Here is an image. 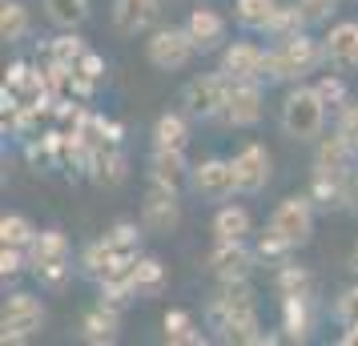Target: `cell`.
<instances>
[{"mask_svg": "<svg viewBox=\"0 0 358 346\" xmlns=\"http://www.w3.org/2000/svg\"><path fill=\"white\" fill-rule=\"evenodd\" d=\"M206 326L213 330L217 343L229 346H258L262 338V318H258V298L250 278L242 282H217V290L206 302Z\"/></svg>", "mask_w": 358, "mask_h": 346, "instance_id": "cell-1", "label": "cell"}, {"mask_svg": "<svg viewBox=\"0 0 358 346\" xmlns=\"http://www.w3.org/2000/svg\"><path fill=\"white\" fill-rule=\"evenodd\" d=\"M326 113H330V105H326L322 93L314 89V81H298V85H290L286 97H282L278 125H282V133H286L290 141L314 145L326 133Z\"/></svg>", "mask_w": 358, "mask_h": 346, "instance_id": "cell-2", "label": "cell"}, {"mask_svg": "<svg viewBox=\"0 0 358 346\" xmlns=\"http://www.w3.org/2000/svg\"><path fill=\"white\" fill-rule=\"evenodd\" d=\"M318 65H326L322 41H314L310 33L282 36V41H274V45L266 49V81H274V85L306 81Z\"/></svg>", "mask_w": 358, "mask_h": 346, "instance_id": "cell-3", "label": "cell"}, {"mask_svg": "<svg viewBox=\"0 0 358 346\" xmlns=\"http://www.w3.org/2000/svg\"><path fill=\"white\" fill-rule=\"evenodd\" d=\"M29 270L45 290H61L73 274V242L65 230H41L29 246Z\"/></svg>", "mask_w": 358, "mask_h": 346, "instance_id": "cell-4", "label": "cell"}, {"mask_svg": "<svg viewBox=\"0 0 358 346\" xmlns=\"http://www.w3.org/2000/svg\"><path fill=\"white\" fill-rule=\"evenodd\" d=\"M49 322V310L45 302L29 290H17V294L4 298V310H0V343L4 346H24L41 338V330Z\"/></svg>", "mask_w": 358, "mask_h": 346, "instance_id": "cell-5", "label": "cell"}, {"mask_svg": "<svg viewBox=\"0 0 358 346\" xmlns=\"http://www.w3.org/2000/svg\"><path fill=\"white\" fill-rule=\"evenodd\" d=\"M229 77L217 69V73H197L181 85V109L194 117V121H222L229 101Z\"/></svg>", "mask_w": 358, "mask_h": 346, "instance_id": "cell-6", "label": "cell"}, {"mask_svg": "<svg viewBox=\"0 0 358 346\" xmlns=\"http://www.w3.org/2000/svg\"><path fill=\"white\" fill-rule=\"evenodd\" d=\"M194 57H197V45H194V36L185 33V24L153 29L145 41V61L157 73H181V69H189Z\"/></svg>", "mask_w": 358, "mask_h": 346, "instance_id": "cell-7", "label": "cell"}, {"mask_svg": "<svg viewBox=\"0 0 358 346\" xmlns=\"http://www.w3.org/2000/svg\"><path fill=\"white\" fill-rule=\"evenodd\" d=\"M314 201L306 198V194H290V198H282L274 206V214H270V222H266V230L278 233L282 242L290 250H302L314 238Z\"/></svg>", "mask_w": 358, "mask_h": 346, "instance_id": "cell-8", "label": "cell"}, {"mask_svg": "<svg viewBox=\"0 0 358 346\" xmlns=\"http://www.w3.org/2000/svg\"><path fill=\"white\" fill-rule=\"evenodd\" d=\"M189 189L210 206H226L238 194V178H234V161L229 157H201L189 169Z\"/></svg>", "mask_w": 358, "mask_h": 346, "instance_id": "cell-9", "label": "cell"}, {"mask_svg": "<svg viewBox=\"0 0 358 346\" xmlns=\"http://www.w3.org/2000/svg\"><path fill=\"white\" fill-rule=\"evenodd\" d=\"M229 161H234V178H238V194L242 198H254V194H262L270 185L274 157H270V149L262 145V141H245Z\"/></svg>", "mask_w": 358, "mask_h": 346, "instance_id": "cell-10", "label": "cell"}, {"mask_svg": "<svg viewBox=\"0 0 358 346\" xmlns=\"http://www.w3.org/2000/svg\"><path fill=\"white\" fill-rule=\"evenodd\" d=\"M258 250L250 246V238L245 242H213V250L206 254V266H210V274L217 282H242L254 274V266H258Z\"/></svg>", "mask_w": 358, "mask_h": 346, "instance_id": "cell-11", "label": "cell"}, {"mask_svg": "<svg viewBox=\"0 0 358 346\" xmlns=\"http://www.w3.org/2000/svg\"><path fill=\"white\" fill-rule=\"evenodd\" d=\"M181 189L169 185H149L145 201H141V226L145 233H173L181 226Z\"/></svg>", "mask_w": 358, "mask_h": 346, "instance_id": "cell-12", "label": "cell"}, {"mask_svg": "<svg viewBox=\"0 0 358 346\" xmlns=\"http://www.w3.org/2000/svg\"><path fill=\"white\" fill-rule=\"evenodd\" d=\"M262 109H266L262 81H234L229 85V101H226V113H222V125H229V129H254L262 121Z\"/></svg>", "mask_w": 358, "mask_h": 346, "instance_id": "cell-13", "label": "cell"}, {"mask_svg": "<svg viewBox=\"0 0 358 346\" xmlns=\"http://www.w3.org/2000/svg\"><path fill=\"white\" fill-rule=\"evenodd\" d=\"M217 69L229 81H262L266 77V49L258 41H226L217 57Z\"/></svg>", "mask_w": 358, "mask_h": 346, "instance_id": "cell-14", "label": "cell"}, {"mask_svg": "<svg viewBox=\"0 0 358 346\" xmlns=\"http://www.w3.org/2000/svg\"><path fill=\"white\" fill-rule=\"evenodd\" d=\"M322 57L326 69L355 73L358 69V20H334L322 36Z\"/></svg>", "mask_w": 358, "mask_h": 346, "instance_id": "cell-15", "label": "cell"}, {"mask_svg": "<svg viewBox=\"0 0 358 346\" xmlns=\"http://www.w3.org/2000/svg\"><path fill=\"white\" fill-rule=\"evenodd\" d=\"M185 33L194 36L197 52H222L226 49V36H229V24H226V17H222L217 8L197 4L194 13L185 17Z\"/></svg>", "mask_w": 358, "mask_h": 346, "instance_id": "cell-16", "label": "cell"}, {"mask_svg": "<svg viewBox=\"0 0 358 346\" xmlns=\"http://www.w3.org/2000/svg\"><path fill=\"white\" fill-rule=\"evenodd\" d=\"M162 0H113V29L121 36H141L157 29Z\"/></svg>", "mask_w": 358, "mask_h": 346, "instance_id": "cell-17", "label": "cell"}, {"mask_svg": "<svg viewBox=\"0 0 358 346\" xmlns=\"http://www.w3.org/2000/svg\"><path fill=\"white\" fill-rule=\"evenodd\" d=\"M81 343L89 346H113L121 338V306H109V302H97V306H89L81 314Z\"/></svg>", "mask_w": 358, "mask_h": 346, "instance_id": "cell-18", "label": "cell"}, {"mask_svg": "<svg viewBox=\"0 0 358 346\" xmlns=\"http://www.w3.org/2000/svg\"><path fill=\"white\" fill-rule=\"evenodd\" d=\"M282 338L286 343H310L314 334V294H286L282 298Z\"/></svg>", "mask_w": 358, "mask_h": 346, "instance_id": "cell-19", "label": "cell"}, {"mask_svg": "<svg viewBox=\"0 0 358 346\" xmlns=\"http://www.w3.org/2000/svg\"><path fill=\"white\" fill-rule=\"evenodd\" d=\"M189 169L194 165L185 161V149H162L153 145V153H149V185H169V189H181V185L189 182Z\"/></svg>", "mask_w": 358, "mask_h": 346, "instance_id": "cell-20", "label": "cell"}, {"mask_svg": "<svg viewBox=\"0 0 358 346\" xmlns=\"http://www.w3.org/2000/svg\"><path fill=\"white\" fill-rule=\"evenodd\" d=\"M346 178L350 173H338V169H310V185L306 198L318 206V210H346Z\"/></svg>", "mask_w": 358, "mask_h": 346, "instance_id": "cell-21", "label": "cell"}, {"mask_svg": "<svg viewBox=\"0 0 358 346\" xmlns=\"http://www.w3.org/2000/svg\"><path fill=\"white\" fill-rule=\"evenodd\" d=\"M89 178L101 185V189H117V185L129 178V161H125V153L109 141V145H97L93 153H89Z\"/></svg>", "mask_w": 358, "mask_h": 346, "instance_id": "cell-22", "label": "cell"}, {"mask_svg": "<svg viewBox=\"0 0 358 346\" xmlns=\"http://www.w3.org/2000/svg\"><path fill=\"white\" fill-rule=\"evenodd\" d=\"M358 161V145L355 141H346L338 129L322 133L318 141H314V165L318 169H338V173H350Z\"/></svg>", "mask_w": 358, "mask_h": 346, "instance_id": "cell-23", "label": "cell"}, {"mask_svg": "<svg viewBox=\"0 0 358 346\" xmlns=\"http://www.w3.org/2000/svg\"><path fill=\"white\" fill-rule=\"evenodd\" d=\"M210 233H213V242H245L254 233V217H250L245 206L226 201V206H217V214L210 222Z\"/></svg>", "mask_w": 358, "mask_h": 346, "instance_id": "cell-24", "label": "cell"}, {"mask_svg": "<svg viewBox=\"0 0 358 346\" xmlns=\"http://www.w3.org/2000/svg\"><path fill=\"white\" fill-rule=\"evenodd\" d=\"M133 286H137V298H162L165 286H169V270H165L162 258L141 254L133 262Z\"/></svg>", "mask_w": 358, "mask_h": 346, "instance_id": "cell-25", "label": "cell"}, {"mask_svg": "<svg viewBox=\"0 0 358 346\" xmlns=\"http://www.w3.org/2000/svg\"><path fill=\"white\" fill-rule=\"evenodd\" d=\"M162 326H165V343L169 346H206L210 343V334L197 326V318L189 310H169L162 318Z\"/></svg>", "mask_w": 358, "mask_h": 346, "instance_id": "cell-26", "label": "cell"}, {"mask_svg": "<svg viewBox=\"0 0 358 346\" xmlns=\"http://www.w3.org/2000/svg\"><path fill=\"white\" fill-rule=\"evenodd\" d=\"M189 121L194 117L185 113V109H178V113H162L157 121H153V145L162 149H189Z\"/></svg>", "mask_w": 358, "mask_h": 346, "instance_id": "cell-27", "label": "cell"}, {"mask_svg": "<svg viewBox=\"0 0 358 346\" xmlns=\"http://www.w3.org/2000/svg\"><path fill=\"white\" fill-rule=\"evenodd\" d=\"M278 13V0H234V24L242 33H266Z\"/></svg>", "mask_w": 358, "mask_h": 346, "instance_id": "cell-28", "label": "cell"}, {"mask_svg": "<svg viewBox=\"0 0 358 346\" xmlns=\"http://www.w3.org/2000/svg\"><path fill=\"white\" fill-rule=\"evenodd\" d=\"M141 238H145V226L133 222V217H121V222H113V226L105 230V242H109L121 258H129V262L141 254Z\"/></svg>", "mask_w": 358, "mask_h": 346, "instance_id": "cell-29", "label": "cell"}, {"mask_svg": "<svg viewBox=\"0 0 358 346\" xmlns=\"http://www.w3.org/2000/svg\"><path fill=\"white\" fill-rule=\"evenodd\" d=\"M52 29H81L89 20V0H41Z\"/></svg>", "mask_w": 358, "mask_h": 346, "instance_id": "cell-30", "label": "cell"}, {"mask_svg": "<svg viewBox=\"0 0 358 346\" xmlns=\"http://www.w3.org/2000/svg\"><path fill=\"white\" fill-rule=\"evenodd\" d=\"M85 52H89V45L77 36V29H61V36H52L49 41V61L52 65H61V69H77Z\"/></svg>", "mask_w": 358, "mask_h": 346, "instance_id": "cell-31", "label": "cell"}, {"mask_svg": "<svg viewBox=\"0 0 358 346\" xmlns=\"http://www.w3.org/2000/svg\"><path fill=\"white\" fill-rule=\"evenodd\" d=\"M29 8L20 4V0H4L0 4V41L4 45H20L24 36H29Z\"/></svg>", "mask_w": 358, "mask_h": 346, "instance_id": "cell-32", "label": "cell"}, {"mask_svg": "<svg viewBox=\"0 0 358 346\" xmlns=\"http://www.w3.org/2000/svg\"><path fill=\"white\" fill-rule=\"evenodd\" d=\"M36 233H41V230L33 226V217H24V214H4V217H0V246L29 250Z\"/></svg>", "mask_w": 358, "mask_h": 346, "instance_id": "cell-33", "label": "cell"}, {"mask_svg": "<svg viewBox=\"0 0 358 346\" xmlns=\"http://www.w3.org/2000/svg\"><path fill=\"white\" fill-rule=\"evenodd\" d=\"M310 24L306 17H302V8H298V0L294 4H278V13L274 20H270V29H266V36L270 41H282V36H298V33H306Z\"/></svg>", "mask_w": 358, "mask_h": 346, "instance_id": "cell-34", "label": "cell"}, {"mask_svg": "<svg viewBox=\"0 0 358 346\" xmlns=\"http://www.w3.org/2000/svg\"><path fill=\"white\" fill-rule=\"evenodd\" d=\"M274 290H278V298H286V294H310V290H314V278H310L306 266L282 262V266H278V274H274Z\"/></svg>", "mask_w": 358, "mask_h": 346, "instance_id": "cell-35", "label": "cell"}, {"mask_svg": "<svg viewBox=\"0 0 358 346\" xmlns=\"http://www.w3.org/2000/svg\"><path fill=\"white\" fill-rule=\"evenodd\" d=\"M330 314H334V322H338V326H358V278L350 282V286H342L338 294H334Z\"/></svg>", "mask_w": 358, "mask_h": 346, "instance_id": "cell-36", "label": "cell"}, {"mask_svg": "<svg viewBox=\"0 0 358 346\" xmlns=\"http://www.w3.org/2000/svg\"><path fill=\"white\" fill-rule=\"evenodd\" d=\"M254 250H258V258H262L266 266H282V262H290V254H294V250L286 246V242H282L278 233H270V230H266V233L258 238V246H254Z\"/></svg>", "mask_w": 358, "mask_h": 346, "instance_id": "cell-37", "label": "cell"}, {"mask_svg": "<svg viewBox=\"0 0 358 346\" xmlns=\"http://www.w3.org/2000/svg\"><path fill=\"white\" fill-rule=\"evenodd\" d=\"M314 89L322 93V101L330 105V109H338V105H346V101H350V93H346V81H342L338 69H334V73H326V77H318V81H314Z\"/></svg>", "mask_w": 358, "mask_h": 346, "instance_id": "cell-38", "label": "cell"}, {"mask_svg": "<svg viewBox=\"0 0 358 346\" xmlns=\"http://www.w3.org/2000/svg\"><path fill=\"white\" fill-rule=\"evenodd\" d=\"M342 0H298V8H302V17H306L310 29H318V24H330L334 13H338Z\"/></svg>", "mask_w": 358, "mask_h": 346, "instance_id": "cell-39", "label": "cell"}, {"mask_svg": "<svg viewBox=\"0 0 358 346\" xmlns=\"http://www.w3.org/2000/svg\"><path fill=\"white\" fill-rule=\"evenodd\" d=\"M334 129H338L346 141H355L358 145V97H350L346 105L334 109Z\"/></svg>", "mask_w": 358, "mask_h": 346, "instance_id": "cell-40", "label": "cell"}, {"mask_svg": "<svg viewBox=\"0 0 358 346\" xmlns=\"http://www.w3.org/2000/svg\"><path fill=\"white\" fill-rule=\"evenodd\" d=\"M24 266H29V250H20V246H0V274H4V278H17Z\"/></svg>", "mask_w": 358, "mask_h": 346, "instance_id": "cell-41", "label": "cell"}, {"mask_svg": "<svg viewBox=\"0 0 358 346\" xmlns=\"http://www.w3.org/2000/svg\"><path fill=\"white\" fill-rule=\"evenodd\" d=\"M73 77H81V81L97 85L101 77H105V61H101V57H97V52H93V49H89V52H85V57H81V65L73 69Z\"/></svg>", "mask_w": 358, "mask_h": 346, "instance_id": "cell-42", "label": "cell"}, {"mask_svg": "<svg viewBox=\"0 0 358 346\" xmlns=\"http://www.w3.org/2000/svg\"><path fill=\"white\" fill-rule=\"evenodd\" d=\"M346 210L358 214V169H350V178H346Z\"/></svg>", "mask_w": 358, "mask_h": 346, "instance_id": "cell-43", "label": "cell"}, {"mask_svg": "<svg viewBox=\"0 0 358 346\" xmlns=\"http://www.w3.org/2000/svg\"><path fill=\"white\" fill-rule=\"evenodd\" d=\"M338 346H358V326H342Z\"/></svg>", "mask_w": 358, "mask_h": 346, "instance_id": "cell-44", "label": "cell"}, {"mask_svg": "<svg viewBox=\"0 0 358 346\" xmlns=\"http://www.w3.org/2000/svg\"><path fill=\"white\" fill-rule=\"evenodd\" d=\"M350 274L358 278V242H355V250H350Z\"/></svg>", "mask_w": 358, "mask_h": 346, "instance_id": "cell-45", "label": "cell"}]
</instances>
